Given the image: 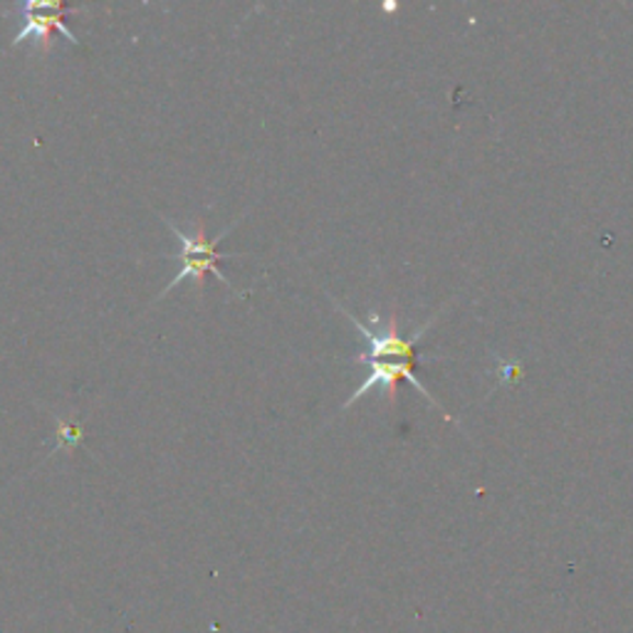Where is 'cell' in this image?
Listing matches in <instances>:
<instances>
[{"label": "cell", "mask_w": 633, "mask_h": 633, "mask_svg": "<svg viewBox=\"0 0 633 633\" xmlns=\"http://www.w3.org/2000/svg\"><path fill=\"white\" fill-rule=\"evenodd\" d=\"M164 223L169 226L171 233L176 235V241L181 245V251L176 255H164L166 261H179L181 267H179V273L174 275V280H171L164 290L159 292V297L153 302H159V300H164V297L174 290V287H179L184 280H194L198 290H204V285H206V275H216L220 283L228 285L230 290H233V285H230L228 277L223 275V271H220V263L223 261H230V257H243V255H235V253H220L218 251V245L223 238L233 230L238 223H241V218L235 220V223H230L228 228L220 230V235L218 238H208L206 233V220L204 218H198L196 220V226H194V233H186V230H181L176 223H171V220L166 216H159ZM235 292V290H233Z\"/></svg>", "instance_id": "obj_1"}, {"label": "cell", "mask_w": 633, "mask_h": 633, "mask_svg": "<svg viewBox=\"0 0 633 633\" xmlns=\"http://www.w3.org/2000/svg\"><path fill=\"white\" fill-rule=\"evenodd\" d=\"M13 11L21 15L23 27L13 37V47L23 45L25 41H35V47L41 53L53 50V35L60 33L67 43L80 45L77 35L67 27L65 18L70 13H80L82 8L67 5L62 0H25V3H15Z\"/></svg>", "instance_id": "obj_2"}]
</instances>
